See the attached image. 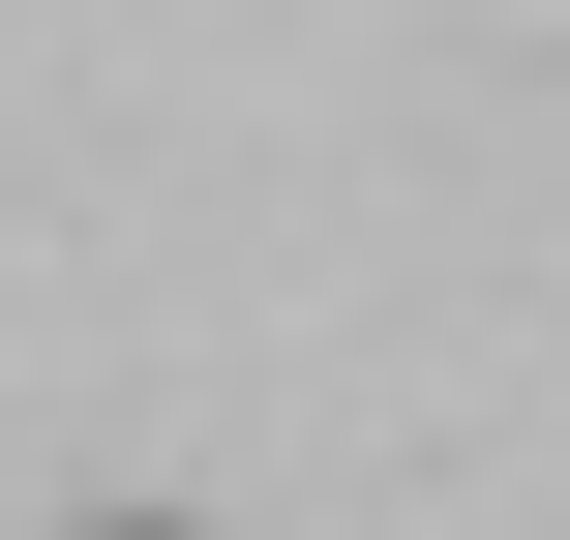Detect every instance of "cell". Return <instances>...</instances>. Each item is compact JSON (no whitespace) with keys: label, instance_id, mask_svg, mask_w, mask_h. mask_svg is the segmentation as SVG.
Returning <instances> with one entry per match:
<instances>
[{"label":"cell","instance_id":"6da1fadb","mask_svg":"<svg viewBox=\"0 0 570 540\" xmlns=\"http://www.w3.org/2000/svg\"><path fill=\"white\" fill-rule=\"evenodd\" d=\"M90 540H180V511H90Z\"/></svg>","mask_w":570,"mask_h":540}]
</instances>
